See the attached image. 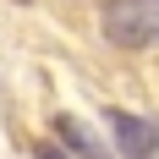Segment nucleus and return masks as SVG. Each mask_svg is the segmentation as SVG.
Segmentation results:
<instances>
[{
    "label": "nucleus",
    "instance_id": "f257e3e1",
    "mask_svg": "<svg viewBox=\"0 0 159 159\" xmlns=\"http://www.w3.org/2000/svg\"><path fill=\"white\" fill-rule=\"evenodd\" d=\"M99 28L121 49H148L159 44V0H104Z\"/></svg>",
    "mask_w": 159,
    "mask_h": 159
},
{
    "label": "nucleus",
    "instance_id": "f03ea898",
    "mask_svg": "<svg viewBox=\"0 0 159 159\" xmlns=\"http://www.w3.org/2000/svg\"><path fill=\"white\" fill-rule=\"evenodd\" d=\"M104 126L115 137V159H159V121L132 115V110H110Z\"/></svg>",
    "mask_w": 159,
    "mask_h": 159
},
{
    "label": "nucleus",
    "instance_id": "7ed1b4c3",
    "mask_svg": "<svg viewBox=\"0 0 159 159\" xmlns=\"http://www.w3.org/2000/svg\"><path fill=\"white\" fill-rule=\"evenodd\" d=\"M49 132H55V143H61L66 154H77V159H115V148L104 143L88 121H77V115H55Z\"/></svg>",
    "mask_w": 159,
    "mask_h": 159
},
{
    "label": "nucleus",
    "instance_id": "20e7f679",
    "mask_svg": "<svg viewBox=\"0 0 159 159\" xmlns=\"http://www.w3.org/2000/svg\"><path fill=\"white\" fill-rule=\"evenodd\" d=\"M39 159H77V154H66V148L49 137V143H39Z\"/></svg>",
    "mask_w": 159,
    "mask_h": 159
}]
</instances>
